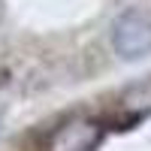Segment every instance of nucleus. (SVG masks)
<instances>
[{"instance_id":"2","label":"nucleus","mask_w":151,"mask_h":151,"mask_svg":"<svg viewBox=\"0 0 151 151\" xmlns=\"http://www.w3.org/2000/svg\"><path fill=\"white\" fill-rule=\"evenodd\" d=\"M103 124L94 118H70L52 130L45 151H94L103 142Z\"/></svg>"},{"instance_id":"1","label":"nucleus","mask_w":151,"mask_h":151,"mask_svg":"<svg viewBox=\"0 0 151 151\" xmlns=\"http://www.w3.org/2000/svg\"><path fill=\"white\" fill-rule=\"evenodd\" d=\"M112 45H115L118 58H124V60L151 55V15L124 12L112 27Z\"/></svg>"},{"instance_id":"3","label":"nucleus","mask_w":151,"mask_h":151,"mask_svg":"<svg viewBox=\"0 0 151 151\" xmlns=\"http://www.w3.org/2000/svg\"><path fill=\"white\" fill-rule=\"evenodd\" d=\"M118 112H121V118L127 124L148 118L151 115V79L124 88L121 97H118Z\"/></svg>"}]
</instances>
